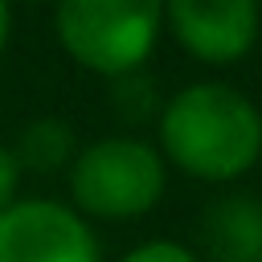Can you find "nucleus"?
Wrapping results in <instances>:
<instances>
[{"instance_id": "nucleus-1", "label": "nucleus", "mask_w": 262, "mask_h": 262, "mask_svg": "<svg viewBox=\"0 0 262 262\" xmlns=\"http://www.w3.org/2000/svg\"><path fill=\"white\" fill-rule=\"evenodd\" d=\"M156 143L172 172L229 188L262 164V106L225 78L184 82L156 115Z\"/></svg>"}, {"instance_id": "nucleus-2", "label": "nucleus", "mask_w": 262, "mask_h": 262, "mask_svg": "<svg viewBox=\"0 0 262 262\" xmlns=\"http://www.w3.org/2000/svg\"><path fill=\"white\" fill-rule=\"evenodd\" d=\"M168 160L139 131H106L86 139L66 172V201L94 225L143 221L168 192Z\"/></svg>"}, {"instance_id": "nucleus-3", "label": "nucleus", "mask_w": 262, "mask_h": 262, "mask_svg": "<svg viewBox=\"0 0 262 262\" xmlns=\"http://www.w3.org/2000/svg\"><path fill=\"white\" fill-rule=\"evenodd\" d=\"M164 37V0H53L57 49L94 78L143 70Z\"/></svg>"}, {"instance_id": "nucleus-4", "label": "nucleus", "mask_w": 262, "mask_h": 262, "mask_svg": "<svg viewBox=\"0 0 262 262\" xmlns=\"http://www.w3.org/2000/svg\"><path fill=\"white\" fill-rule=\"evenodd\" d=\"M0 262H106L94 221L61 196H16L0 209Z\"/></svg>"}, {"instance_id": "nucleus-5", "label": "nucleus", "mask_w": 262, "mask_h": 262, "mask_svg": "<svg viewBox=\"0 0 262 262\" xmlns=\"http://www.w3.org/2000/svg\"><path fill=\"white\" fill-rule=\"evenodd\" d=\"M164 33L196 66L225 70L262 41V0H164Z\"/></svg>"}, {"instance_id": "nucleus-6", "label": "nucleus", "mask_w": 262, "mask_h": 262, "mask_svg": "<svg viewBox=\"0 0 262 262\" xmlns=\"http://www.w3.org/2000/svg\"><path fill=\"white\" fill-rule=\"evenodd\" d=\"M201 262H262V196L250 188H217L192 225Z\"/></svg>"}, {"instance_id": "nucleus-7", "label": "nucleus", "mask_w": 262, "mask_h": 262, "mask_svg": "<svg viewBox=\"0 0 262 262\" xmlns=\"http://www.w3.org/2000/svg\"><path fill=\"white\" fill-rule=\"evenodd\" d=\"M78 147H82L78 127L61 115H33L20 123L12 139V156L25 176H66Z\"/></svg>"}, {"instance_id": "nucleus-8", "label": "nucleus", "mask_w": 262, "mask_h": 262, "mask_svg": "<svg viewBox=\"0 0 262 262\" xmlns=\"http://www.w3.org/2000/svg\"><path fill=\"white\" fill-rule=\"evenodd\" d=\"M111 86V106L123 123V131H139L143 123H156L164 98L156 94L151 78L143 70H131V74H119V78H106Z\"/></svg>"}, {"instance_id": "nucleus-9", "label": "nucleus", "mask_w": 262, "mask_h": 262, "mask_svg": "<svg viewBox=\"0 0 262 262\" xmlns=\"http://www.w3.org/2000/svg\"><path fill=\"white\" fill-rule=\"evenodd\" d=\"M119 262H201L196 250L180 237H143L119 254Z\"/></svg>"}, {"instance_id": "nucleus-10", "label": "nucleus", "mask_w": 262, "mask_h": 262, "mask_svg": "<svg viewBox=\"0 0 262 262\" xmlns=\"http://www.w3.org/2000/svg\"><path fill=\"white\" fill-rule=\"evenodd\" d=\"M20 184H25V172H20L16 156H12V143L0 139V209L20 196Z\"/></svg>"}, {"instance_id": "nucleus-11", "label": "nucleus", "mask_w": 262, "mask_h": 262, "mask_svg": "<svg viewBox=\"0 0 262 262\" xmlns=\"http://www.w3.org/2000/svg\"><path fill=\"white\" fill-rule=\"evenodd\" d=\"M12 0H0V57L8 53V41H12Z\"/></svg>"}, {"instance_id": "nucleus-12", "label": "nucleus", "mask_w": 262, "mask_h": 262, "mask_svg": "<svg viewBox=\"0 0 262 262\" xmlns=\"http://www.w3.org/2000/svg\"><path fill=\"white\" fill-rule=\"evenodd\" d=\"M12 4H53V0H12Z\"/></svg>"}]
</instances>
